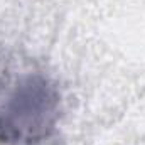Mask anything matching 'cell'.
<instances>
[{
  "label": "cell",
  "mask_w": 145,
  "mask_h": 145,
  "mask_svg": "<svg viewBox=\"0 0 145 145\" xmlns=\"http://www.w3.org/2000/svg\"><path fill=\"white\" fill-rule=\"evenodd\" d=\"M57 88L42 72L0 69V144L37 145L56 128Z\"/></svg>",
  "instance_id": "6da1fadb"
}]
</instances>
